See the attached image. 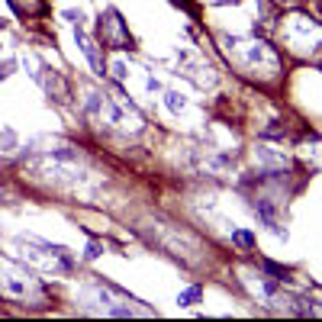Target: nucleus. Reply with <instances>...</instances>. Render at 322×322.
<instances>
[{
    "instance_id": "obj_1",
    "label": "nucleus",
    "mask_w": 322,
    "mask_h": 322,
    "mask_svg": "<svg viewBox=\"0 0 322 322\" xmlns=\"http://www.w3.org/2000/svg\"><path fill=\"white\" fill-rule=\"evenodd\" d=\"M77 42H81V48H84V55H87V58H91V65H93V68H103V65H100V55H97V48H93V42H91V39H87V32L84 29H77Z\"/></svg>"
},
{
    "instance_id": "obj_2",
    "label": "nucleus",
    "mask_w": 322,
    "mask_h": 322,
    "mask_svg": "<svg viewBox=\"0 0 322 322\" xmlns=\"http://www.w3.org/2000/svg\"><path fill=\"white\" fill-rule=\"evenodd\" d=\"M203 299V287H190V290H184L181 297H177V303L181 306H193V303H200Z\"/></svg>"
},
{
    "instance_id": "obj_3",
    "label": "nucleus",
    "mask_w": 322,
    "mask_h": 322,
    "mask_svg": "<svg viewBox=\"0 0 322 322\" xmlns=\"http://www.w3.org/2000/svg\"><path fill=\"white\" fill-rule=\"evenodd\" d=\"M232 242H238V245H242V248H252V245H254L252 232H235V235H232Z\"/></svg>"
}]
</instances>
